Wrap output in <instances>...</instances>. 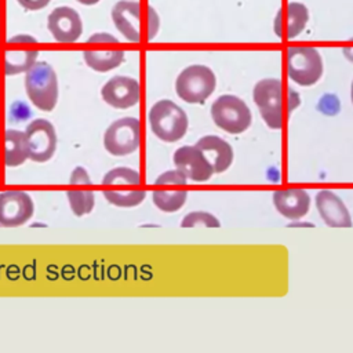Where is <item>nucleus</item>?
<instances>
[{"label": "nucleus", "mask_w": 353, "mask_h": 353, "mask_svg": "<svg viewBox=\"0 0 353 353\" xmlns=\"http://www.w3.org/2000/svg\"><path fill=\"white\" fill-rule=\"evenodd\" d=\"M252 98L265 124L272 130L283 128L292 112L301 105L299 94L280 79H262L254 85Z\"/></svg>", "instance_id": "nucleus-1"}, {"label": "nucleus", "mask_w": 353, "mask_h": 353, "mask_svg": "<svg viewBox=\"0 0 353 353\" xmlns=\"http://www.w3.org/2000/svg\"><path fill=\"white\" fill-rule=\"evenodd\" d=\"M112 21L116 29L132 43L150 41L160 28V18L156 10L141 1L120 0L112 8Z\"/></svg>", "instance_id": "nucleus-2"}, {"label": "nucleus", "mask_w": 353, "mask_h": 353, "mask_svg": "<svg viewBox=\"0 0 353 353\" xmlns=\"http://www.w3.org/2000/svg\"><path fill=\"white\" fill-rule=\"evenodd\" d=\"M25 91L34 108L43 112L54 110L59 95L54 68L46 61H36L25 72Z\"/></svg>", "instance_id": "nucleus-3"}, {"label": "nucleus", "mask_w": 353, "mask_h": 353, "mask_svg": "<svg viewBox=\"0 0 353 353\" xmlns=\"http://www.w3.org/2000/svg\"><path fill=\"white\" fill-rule=\"evenodd\" d=\"M102 185L108 186V189L102 192L106 201L120 208L137 207L146 197L145 190L127 188L141 185V174L128 167H116L109 170L102 178Z\"/></svg>", "instance_id": "nucleus-4"}, {"label": "nucleus", "mask_w": 353, "mask_h": 353, "mask_svg": "<svg viewBox=\"0 0 353 353\" xmlns=\"http://www.w3.org/2000/svg\"><path fill=\"white\" fill-rule=\"evenodd\" d=\"M152 132L164 142H176L182 139L188 131V116L171 99L157 101L148 113Z\"/></svg>", "instance_id": "nucleus-5"}, {"label": "nucleus", "mask_w": 353, "mask_h": 353, "mask_svg": "<svg viewBox=\"0 0 353 353\" xmlns=\"http://www.w3.org/2000/svg\"><path fill=\"white\" fill-rule=\"evenodd\" d=\"M284 65L287 76L302 87L316 84L324 72L320 52L313 47H290L285 51Z\"/></svg>", "instance_id": "nucleus-6"}, {"label": "nucleus", "mask_w": 353, "mask_h": 353, "mask_svg": "<svg viewBox=\"0 0 353 353\" xmlns=\"http://www.w3.org/2000/svg\"><path fill=\"white\" fill-rule=\"evenodd\" d=\"M215 87V73L205 65H190L175 80L176 95L188 103H203Z\"/></svg>", "instance_id": "nucleus-7"}, {"label": "nucleus", "mask_w": 353, "mask_h": 353, "mask_svg": "<svg viewBox=\"0 0 353 353\" xmlns=\"http://www.w3.org/2000/svg\"><path fill=\"white\" fill-rule=\"evenodd\" d=\"M211 117L215 125L229 134H241L251 125L252 114L248 105L239 97L225 94L211 105Z\"/></svg>", "instance_id": "nucleus-8"}, {"label": "nucleus", "mask_w": 353, "mask_h": 353, "mask_svg": "<svg viewBox=\"0 0 353 353\" xmlns=\"http://www.w3.org/2000/svg\"><path fill=\"white\" fill-rule=\"evenodd\" d=\"M141 145V121L137 117L114 120L103 132L105 150L116 157L132 154Z\"/></svg>", "instance_id": "nucleus-9"}, {"label": "nucleus", "mask_w": 353, "mask_h": 353, "mask_svg": "<svg viewBox=\"0 0 353 353\" xmlns=\"http://www.w3.org/2000/svg\"><path fill=\"white\" fill-rule=\"evenodd\" d=\"M25 138L28 145L29 160L34 163L48 161L57 150V131L47 119H34L25 128Z\"/></svg>", "instance_id": "nucleus-10"}, {"label": "nucleus", "mask_w": 353, "mask_h": 353, "mask_svg": "<svg viewBox=\"0 0 353 353\" xmlns=\"http://www.w3.org/2000/svg\"><path fill=\"white\" fill-rule=\"evenodd\" d=\"M34 214V203L23 190H6L0 193V226L18 228L25 225Z\"/></svg>", "instance_id": "nucleus-11"}, {"label": "nucleus", "mask_w": 353, "mask_h": 353, "mask_svg": "<svg viewBox=\"0 0 353 353\" xmlns=\"http://www.w3.org/2000/svg\"><path fill=\"white\" fill-rule=\"evenodd\" d=\"M105 103L114 109H128L141 99V85L137 79L130 76H113L101 88Z\"/></svg>", "instance_id": "nucleus-12"}, {"label": "nucleus", "mask_w": 353, "mask_h": 353, "mask_svg": "<svg viewBox=\"0 0 353 353\" xmlns=\"http://www.w3.org/2000/svg\"><path fill=\"white\" fill-rule=\"evenodd\" d=\"M47 29L54 40L59 43H74L83 33L81 17L72 7H57L47 17Z\"/></svg>", "instance_id": "nucleus-13"}, {"label": "nucleus", "mask_w": 353, "mask_h": 353, "mask_svg": "<svg viewBox=\"0 0 353 353\" xmlns=\"http://www.w3.org/2000/svg\"><path fill=\"white\" fill-rule=\"evenodd\" d=\"M175 167L193 182H205L214 175V168L204 153L194 146H181L174 152Z\"/></svg>", "instance_id": "nucleus-14"}, {"label": "nucleus", "mask_w": 353, "mask_h": 353, "mask_svg": "<svg viewBox=\"0 0 353 353\" xmlns=\"http://www.w3.org/2000/svg\"><path fill=\"white\" fill-rule=\"evenodd\" d=\"M309 21V10L305 4L291 1L283 6L274 18L273 30L281 40H291L299 36Z\"/></svg>", "instance_id": "nucleus-15"}, {"label": "nucleus", "mask_w": 353, "mask_h": 353, "mask_svg": "<svg viewBox=\"0 0 353 353\" xmlns=\"http://www.w3.org/2000/svg\"><path fill=\"white\" fill-rule=\"evenodd\" d=\"M316 207L324 221L330 228H352V216L342 201V199L332 190L323 189L316 194Z\"/></svg>", "instance_id": "nucleus-16"}, {"label": "nucleus", "mask_w": 353, "mask_h": 353, "mask_svg": "<svg viewBox=\"0 0 353 353\" xmlns=\"http://www.w3.org/2000/svg\"><path fill=\"white\" fill-rule=\"evenodd\" d=\"M273 204L279 214L287 219L296 221L303 218L310 208V196L299 188L276 190L273 193Z\"/></svg>", "instance_id": "nucleus-17"}, {"label": "nucleus", "mask_w": 353, "mask_h": 353, "mask_svg": "<svg viewBox=\"0 0 353 353\" xmlns=\"http://www.w3.org/2000/svg\"><path fill=\"white\" fill-rule=\"evenodd\" d=\"M196 146L204 153L216 174L226 171L232 165L233 149L221 137L204 135L196 142Z\"/></svg>", "instance_id": "nucleus-18"}, {"label": "nucleus", "mask_w": 353, "mask_h": 353, "mask_svg": "<svg viewBox=\"0 0 353 353\" xmlns=\"http://www.w3.org/2000/svg\"><path fill=\"white\" fill-rule=\"evenodd\" d=\"M3 160L10 168L19 167L29 160L25 132L12 128L6 130L3 137Z\"/></svg>", "instance_id": "nucleus-19"}, {"label": "nucleus", "mask_w": 353, "mask_h": 353, "mask_svg": "<svg viewBox=\"0 0 353 353\" xmlns=\"http://www.w3.org/2000/svg\"><path fill=\"white\" fill-rule=\"evenodd\" d=\"M39 57L37 50H7L0 51V66L7 76L26 72Z\"/></svg>", "instance_id": "nucleus-20"}, {"label": "nucleus", "mask_w": 353, "mask_h": 353, "mask_svg": "<svg viewBox=\"0 0 353 353\" xmlns=\"http://www.w3.org/2000/svg\"><path fill=\"white\" fill-rule=\"evenodd\" d=\"M125 52L123 50H85L83 59L85 65L99 73L116 69L124 62Z\"/></svg>", "instance_id": "nucleus-21"}, {"label": "nucleus", "mask_w": 353, "mask_h": 353, "mask_svg": "<svg viewBox=\"0 0 353 353\" xmlns=\"http://www.w3.org/2000/svg\"><path fill=\"white\" fill-rule=\"evenodd\" d=\"M188 199L186 190H165V189H157L152 193L153 204L163 212H176L179 208L183 207Z\"/></svg>", "instance_id": "nucleus-22"}, {"label": "nucleus", "mask_w": 353, "mask_h": 353, "mask_svg": "<svg viewBox=\"0 0 353 353\" xmlns=\"http://www.w3.org/2000/svg\"><path fill=\"white\" fill-rule=\"evenodd\" d=\"M66 199L76 216L90 214L95 205V194L91 189H70L66 192Z\"/></svg>", "instance_id": "nucleus-23"}, {"label": "nucleus", "mask_w": 353, "mask_h": 353, "mask_svg": "<svg viewBox=\"0 0 353 353\" xmlns=\"http://www.w3.org/2000/svg\"><path fill=\"white\" fill-rule=\"evenodd\" d=\"M197 226L219 228L221 222L215 215L205 212V211L189 212L183 216V219L181 222V228H197Z\"/></svg>", "instance_id": "nucleus-24"}, {"label": "nucleus", "mask_w": 353, "mask_h": 353, "mask_svg": "<svg viewBox=\"0 0 353 353\" xmlns=\"http://www.w3.org/2000/svg\"><path fill=\"white\" fill-rule=\"evenodd\" d=\"M188 178L176 168V170H170L163 172L161 175L157 176V179L154 181V185H179V186H185L186 185Z\"/></svg>", "instance_id": "nucleus-25"}, {"label": "nucleus", "mask_w": 353, "mask_h": 353, "mask_svg": "<svg viewBox=\"0 0 353 353\" xmlns=\"http://www.w3.org/2000/svg\"><path fill=\"white\" fill-rule=\"evenodd\" d=\"M69 183L70 185H79V186H90L91 185V178H90V174L88 171L81 167V165H77L70 172V176H69Z\"/></svg>", "instance_id": "nucleus-26"}, {"label": "nucleus", "mask_w": 353, "mask_h": 353, "mask_svg": "<svg viewBox=\"0 0 353 353\" xmlns=\"http://www.w3.org/2000/svg\"><path fill=\"white\" fill-rule=\"evenodd\" d=\"M21 7L28 11H39L50 4L51 0H17Z\"/></svg>", "instance_id": "nucleus-27"}, {"label": "nucleus", "mask_w": 353, "mask_h": 353, "mask_svg": "<svg viewBox=\"0 0 353 353\" xmlns=\"http://www.w3.org/2000/svg\"><path fill=\"white\" fill-rule=\"evenodd\" d=\"M87 43H119V40L114 36H112L110 33L99 32V33H94L92 36H90L87 39Z\"/></svg>", "instance_id": "nucleus-28"}, {"label": "nucleus", "mask_w": 353, "mask_h": 353, "mask_svg": "<svg viewBox=\"0 0 353 353\" xmlns=\"http://www.w3.org/2000/svg\"><path fill=\"white\" fill-rule=\"evenodd\" d=\"M36 37L30 34H17L8 39V43H36Z\"/></svg>", "instance_id": "nucleus-29"}, {"label": "nucleus", "mask_w": 353, "mask_h": 353, "mask_svg": "<svg viewBox=\"0 0 353 353\" xmlns=\"http://www.w3.org/2000/svg\"><path fill=\"white\" fill-rule=\"evenodd\" d=\"M76 1H79L80 4H84V6H94V4L99 3L101 0H76Z\"/></svg>", "instance_id": "nucleus-30"}, {"label": "nucleus", "mask_w": 353, "mask_h": 353, "mask_svg": "<svg viewBox=\"0 0 353 353\" xmlns=\"http://www.w3.org/2000/svg\"><path fill=\"white\" fill-rule=\"evenodd\" d=\"M343 54L347 59L353 61V48H343Z\"/></svg>", "instance_id": "nucleus-31"}, {"label": "nucleus", "mask_w": 353, "mask_h": 353, "mask_svg": "<svg viewBox=\"0 0 353 353\" xmlns=\"http://www.w3.org/2000/svg\"><path fill=\"white\" fill-rule=\"evenodd\" d=\"M350 98H352V103H353V81H352V88H350Z\"/></svg>", "instance_id": "nucleus-32"}]
</instances>
